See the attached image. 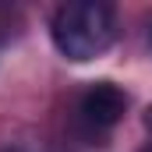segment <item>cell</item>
Wrapping results in <instances>:
<instances>
[{"mask_svg": "<svg viewBox=\"0 0 152 152\" xmlns=\"http://www.w3.org/2000/svg\"><path fill=\"white\" fill-rule=\"evenodd\" d=\"M50 36L60 57L88 64L96 57H103L117 39V14L110 4L99 0H75L57 7L53 21H50Z\"/></svg>", "mask_w": 152, "mask_h": 152, "instance_id": "6da1fadb", "label": "cell"}, {"mask_svg": "<svg viewBox=\"0 0 152 152\" xmlns=\"http://www.w3.org/2000/svg\"><path fill=\"white\" fill-rule=\"evenodd\" d=\"M124 110H127V96L113 81H92L81 92V103H78L81 124L88 131H110V127H117Z\"/></svg>", "mask_w": 152, "mask_h": 152, "instance_id": "7a4b0ae2", "label": "cell"}, {"mask_svg": "<svg viewBox=\"0 0 152 152\" xmlns=\"http://www.w3.org/2000/svg\"><path fill=\"white\" fill-rule=\"evenodd\" d=\"M142 124H145V134H149V145H145L142 152H152V106L145 110V117H142Z\"/></svg>", "mask_w": 152, "mask_h": 152, "instance_id": "3957f363", "label": "cell"}, {"mask_svg": "<svg viewBox=\"0 0 152 152\" xmlns=\"http://www.w3.org/2000/svg\"><path fill=\"white\" fill-rule=\"evenodd\" d=\"M0 152H25V149H21V145H4Z\"/></svg>", "mask_w": 152, "mask_h": 152, "instance_id": "277c9868", "label": "cell"}, {"mask_svg": "<svg viewBox=\"0 0 152 152\" xmlns=\"http://www.w3.org/2000/svg\"><path fill=\"white\" fill-rule=\"evenodd\" d=\"M149 46H152V21H149Z\"/></svg>", "mask_w": 152, "mask_h": 152, "instance_id": "5b68a950", "label": "cell"}]
</instances>
